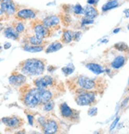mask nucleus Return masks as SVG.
<instances>
[{"label":"nucleus","mask_w":129,"mask_h":134,"mask_svg":"<svg viewBox=\"0 0 129 134\" xmlns=\"http://www.w3.org/2000/svg\"><path fill=\"white\" fill-rule=\"evenodd\" d=\"M21 71L29 75H40L44 73V62L39 59H29L21 63Z\"/></svg>","instance_id":"nucleus-1"},{"label":"nucleus","mask_w":129,"mask_h":134,"mask_svg":"<svg viewBox=\"0 0 129 134\" xmlns=\"http://www.w3.org/2000/svg\"><path fill=\"white\" fill-rule=\"evenodd\" d=\"M23 102L25 105L30 108H34L40 104V90L38 88H32L25 94Z\"/></svg>","instance_id":"nucleus-2"},{"label":"nucleus","mask_w":129,"mask_h":134,"mask_svg":"<svg viewBox=\"0 0 129 134\" xmlns=\"http://www.w3.org/2000/svg\"><path fill=\"white\" fill-rule=\"evenodd\" d=\"M75 102L79 105H89L94 102L95 101V93L89 92L84 90L82 92H76Z\"/></svg>","instance_id":"nucleus-3"},{"label":"nucleus","mask_w":129,"mask_h":134,"mask_svg":"<svg viewBox=\"0 0 129 134\" xmlns=\"http://www.w3.org/2000/svg\"><path fill=\"white\" fill-rule=\"evenodd\" d=\"M34 84L37 88L46 89L48 87H51L54 84V79L50 75H44L34 80Z\"/></svg>","instance_id":"nucleus-4"},{"label":"nucleus","mask_w":129,"mask_h":134,"mask_svg":"<svg viewBox=\"0 0 129 134\" xmlns=\"http://www.w3.org/2000/svg\"><path fill=\"white\" fill-rule=\"evenodd\" d=\"M0 7L7 15H14L17 12V7L13 0H3L0 2Z\"/></svg>","instance_id":"nucleus-5"},{"label":"nucleus","mask_w":129,"mask_h":134,"mask_svg":"<svg viewBox=\"0 0 129 134\" xmlns=\"http://www.w3.org/2000/svg\"><path fill=\"white\" fill-rule=\"evenodd\" d=\"M33 30L36 34V37L39 39L44 40L48 37L50 34V29L47 28L43 25V23H35L33 26Z\"/></svg>","instance_id":"nucleus-6"},{"label":"nucleus","mask_w":129,"mask_h":134,"mask_svg":"<svg viewBox=\"0 0 129 134\" xmlns=\"http://www.w3.org/2000/svg\"><path fill=\"white\" fill-rule=\"evenodd\" d=\"M37 17L36 12L30 8H24L19 10L16 14V18L21 21L29 20V19H34Z\"/></svg>","instance_id":"nucleus-7"},{"label":"nucleus","mask_w":129,"mask_h":134,"mask_svg":"<svg viewBox=\"0 0 129 134\" xmlns=\"http://www.w3.org/2000/svg\"><path fill=\"white\" fill-rule=\"evenodd\" d=\"M78 84L82 89H84L86 91L92 90L96 87V83L94 80H93L88 77L83 76V75H81L79 77Z\"/></svg>","instance_id":"nucleus-8"},{"label":"nucleus","mask_w":129,"mask_h":134,"mask_svg":"<svg viewBox=\"0 0 129 134\" xmlns=\"http://www.w3.org/2000/svg\"><path fill=\"white\" fill-rule=\"evenodd\" d=\"M2 121L3 123L11 129H17L19 128L22 124H23V120L21 119L18 117H6V118H2Z\"/></svg>","instance_id":"nucleus-9"},{"label":"nucleus","mask_w":129,"mask_h":134,"mask_svg":"<svg viewBox=\"0 0 129 134\" xmlns=\"http://www.w3.org/2000/svg\"><path fill=\"white\" fill-rule=\"evenodd\" d=\"M59 125L57 121L53 119H49L46 121L45 125L43 127V132L47 134L56 133L59 131Z\"/></svg>","instance_id":"nucleus-10"},{"label":"nucleus","mask_w":129,"mask_h":134,"mask_svg":"<svg viewBox=\"0 0 129 134\" xmlns=\"http://www.w3.org/2000/svg\"><path fill=\"white\" fill-rule=\"evenodd\" d=\"M26 81V77L22 74L14 73L9 77V83L15 87H20Z\"/></svg>","instance_id":"nucleus-11"},{"label":"nucleus","mask_w":129,"mask_h":134,"mask_svg":"<svg viewBox=\"0 0 129 134\" xmlns=\"http://www.w3.org/2000/svg\"><path fill=\"white\" fill-rule=\"evenodd\" d=\"M60 110L63 118L67 119H73L74 118L75 110H72L67 103H62L60 106Z\"/></svg>","instance_id":"nucleus-12"},{"label":"nucleus","mask_w":129,"mask_h":134,"mask_svg":"<svg viewBox=\"0 0 129 134\" xmlns=\"http://www.w3.org/2000/svg\"><path fill=\"white\" fill-rule=\"evenodd\" d=\"M42 23L47 28L50 29L52 27H56V26L59 25L60 23V20L58 16L56 15H50L46 17L43 21Z\"/></svg>","instance_id":"nucleus-13"},{"label":"nucleus","mask_w":129,"mask_h":134,"mask_svg":"<svg viewBox=\"0 0 129 134\" xmlns=\"http://www.w3.org/2000/svg\"><path fill=\"white\" fill-rule=\"evenodd\" d=\"M83 14L85 17L90 18V19H94L95 18L98 16L99 13L97 10L96 9V7L91 5H87L85 7V8H83Z\"/></svg>","instance_id":"nucleus-14"},{"label":"nucleus","mask_w":129,"mask_h":134,"mask_svg":"<svg viewBox=\"0 0 129 134\" xmlns=\"http://www.w3.org/2000/svg\"><path fill=\"white\" fill-rule=\"evenodd\" d=\"M39 89V88H38ZM40 90V104H44L48 101L51 100L52 93L46 89H39Z\"/></svg>","instance_id":"nucleus-15"},{"label":"nucleus","mask_w":129,"mask_h":134,"mask_svg":"<svg viewBox=\"0 0 129 134\" xmlns=\"http://www.w3.org/2000/svg\"><path fill=\"white\" fill-rule=\"evenodd\" d=\"M3 34L8 39H11V40H14L15 41V40H17L19 38V34L13 27H7V28H6L4 30Z\"/></svg>","instance_id":"nucleus-16"},{"label":"nucleus","mask_w":129,"mask_h":134,"mask_svg":"<svg viewBox=\"0 0 129 134\" xmlns=\"http://www.w3.org/2000/svg\"><path fill=\"white\" fill-rule=\"evenodd\" d=\"M125 63H126V58L123 56H118L113 60V61L111 64V66L114 69H119L122 68L125 64Z\"/></svg>","instance_id":"nucleus-17"},{"label":"nucleus","mask_w":129,"mask_h":134,"mask_svg":"<svg viewBox=\"0 0 129 134\" xmlns=\"http://www.w3.org/2000/svg\"><path fill=\"white\" fill-rule=\"evenodd\" d=\"M86 67L90 70L93 73L96 74V75H99V74H101L104 71V69L103 68L98 64H96V63H89L86 65Z\"/></svg>","instance_id":"nucleus-18"},{"label":"nucleus","mask_w":129,"mask_h":134,"mask_svg":"<svg viewBox=\"0 0 129 134\" xmlns=\"http://www.w3.org/2000/svg\"><path fill=\"white\" fill-rule=\"evenodd\" d=\"M119 6V2L117 0H109L105 4H104L102 6V11L105 12V11H109L112 9H114L116 7H117Z\"/></svg>","instance_id":"nucleus-19"},{"label":"nucleus","mask_w":129,"mask_h":134,"mask_svg":"<svg viewBox=\"0 0 129 134\" xmlns=\"http://www.w3.org/2000/svg\"><path fill=\"white\" fill-rule=\"evenodd\" d=\"M63 48V44L61 42H53L48 45V47L46 48L45 52L46 53H51L59 51Z\"/></svg>","instance_id":"nucleus-20"},{"label":"nucleus","mask_w":129,"mask_h":134,"mask_svg":"<svg viewBox=\"0 0 129 134\" xmlns=\"http://www.w3.org/2000/svg\"><path fill=\"white\" fill-rule=\"evenodd\" d=\"M73 40V33L70 30H64L62 36V42L65 44H69Z\"/></svg>","instance_id":"nucleus-21"},{"label":"nucleus","mask_w":129,"mask_h":134,"mask_svg":"<svg viewBox=\"0 0 129 134\" xmlns=\"http://www.w3.org/2000/svg\"><path fill=\"white\" fill-rule=\"evenodd\" d=\"M23 49L30 52H39L43 51L44 48L41 45H25L23 47Z\"/></svg>","instance_id":"nucleus-22"},{"label":"nucleus","mask_w":129,"mask_h":134,"mask_svg":"<svg viewBox=\"0 0 129 134\" xmlns=\"http://www.w3.org/2000/svg\"><path fill=\"white\" fill-rule=\"evenodd\" d=\"M114 48L120 52H127V51H129V48H128V46L124 43V42H119V43H116L115 45H114Z\"/></svg>","instance_id":"nucleus-23"},{"label":"nucleus","mask_w":129,"mask_h":134,"mask_svg":"<svg viewBox=\"0 0 129 134\" xmlns=\"http://www.w3.org/2000/svg\"><path fill=\"white\" fill-rule=\"evenodd\" d=\"M29 42L31 45H41L43 44V40L37 38L36 36L34 37H30L29 38Z\"/></svg>","instance_id":"nucleus-24"},{"label":"nucleus","mask_w":129,"mask_h":134,"mask_svg":"<svg viewBox=\"0 0 129 134\" xmlns=\"http://www.w3.org/2000/svg\"><path fill=\"white\" fill-rule=\"evenodd\" d=\"M54 105H55V103L53 101H48V102L44 103V107H43V109L44 111L46 112H48V111H51V110H52L53 108H54Z\"/></svg>","instance_id":"nucleus-25"},{"label":"nucleus","mask_w":129,"mask_h":134,"mask_svg":"<svg viewBox=\"0 0 129 134\" xmlns=\"http://www.w3.org/2000/svg\"><path fill=\"white\" fill-rule=\"evenodd\" d=\"M72 10H73V12L75 14H83V8L79 3H77L74 7H73Z\"/></svg>","instance_id":"nucleus-26"},{"label":"nucleus","mask_w":129,"mask_h":134,"mask_svg":"<svg viewBox=\"0 0 129 134\" xmlns=\"http://www.w3.org/2000/svg\"><path fill=\"white\" fill-rule=\"evenodd\" d=\"M14 29L18 34H21L25 31V25L22 22H17L14 25Z\"/></svg>","instance_id":"nucleus-27"},{"label":"nucleus","mask_w":129,"mask_h":134,"mask_svg":"<svg viewBox=\"0 0 129 134\" xmlns=\"http://www.w3.org/2000/svg\"><path fill=\"white\" fill-rule=\"evenodd\" d=\"M62 71H63V73H65V75H71L74 71V67L73 65H71V67L67 66V67L63 68Z\"/></svg>","instance_id":"nucleus-28"},{"label":"nucleus","mask_w":129,"mask_h":134,"mask_svg":"<svg viewBox=\"0 0 129 134\" xmlns=\"http://www.w3.org/2000/svg\"><path fill=\"white\" fill-rule=\"evenodd\" d=\"M93 19H90L86 17H84L82 19V24L83 25H90V24H93Z\"/></svg>","instance_id":"nucleus-29"},{"label":"nucleus","mask_w":129,"mask_h":134,"mask_svg":"<svg viewBox=\"0 0 129 134\" xmlns=\"http://www.w3.org/2000/svg\"><path fill=\"white\" fill-rule=\"evenodd\" d=\"M82 37V33L81 32H74L73 33V39L75 41H79Z\"/></svg>","instance_id":"nucleus-30"},{"label":"nucleus","mask_w":129,"mask_h":134,"mask_svg":"<svg viewBox=\"0 0 129 134\" xmlns=\"http://www.w3.org/2000/svg\"><path fill=\"white\" fill-rule=\"evenodd\" d=\"M37 121H38V123L40 124V125L43 128L44 125H45V124H46V119L44 118V117H40L38 119H37Z\"/></svg>","instance_id":"nucleus-31"},{"label":"nucleus","mask_w":129,"mask_h":134,"mask_svg":"<svg viewBox=\"0 0 129 134\" xmlns=\"http://www.w3.org/2000/svg\"><path fill=\"white\" fill-rule=\"evenodd\" d=\"M97 109L96 108V107H93V108L90 109V111L88 112V114L90 116H94L97 114Z\"/></svg>","instance_id":"nucleus-32"},{"label":"nucleus","mask_w":129,"mask_h":134,"mask_svg":"<svg viewBox=\"0 0 129 134\" xmlns=\"http://www.w3.org/2000/svg\"><path fill=\"white\" fill-rule=\"evenodd\" d=\"M99 2V0H87V3L88 5L91 6H96Z\"/></svg>","instance_id":"nucleus-33"},{"label":"nucleus","mask_w":129,"mask_h":134,"mask_svg":"<svg viewBox=\"0 0 129 134\" xmlns=\"http://www.w3.org/2000/svg\"><path fill=\"white\" fill-rule=\"evenodd\" d=\"M119 120H120V118H119V117L116 118V120L113 122V124H112V125H111V127H110V130H113V129L116 127V124L118 123Z\"/></svg>","instance_id":"nucleus-34"},{"label":"nucleus","mask_w":129,"mask_h":134,"mask_svg":"<svg viewBox=\"0 0 129 134\" xmlns=\"http://www.w3.org/2000/svg\"><path fill=\"white\" fill-rule=\"evenodd\" d=\"M27 118H28V120H29V123L30 124V125H33V116L31 115V114H28L27 115Z\"/></svg>","instance_id":"nucleus-35"},{"label":"nucleus","mask_w":129,"mask_h":134,"mask_svg":"<svg viewBox=\"0 0 129 134\" xmlns=\"http://www.w3.org/2000/svg\"><path fill=\"white\" fill-rule=\"evenodd\" d=\"M11 47V44L10 43V42H7V43H6L5 44H4V48L5 49H8V48H10Z\"/></svg>","instance_id":"nucleus-36"},{"label":"nucleus","mask_w":129,"mask_h":134,"mask_svg":"<svg viewBox=\"0 0 129 134\" xmlns=\"http://www.w3.org/2000/svg\"><path fill=\"white\" fill-rule=\"evenodd\" d=\"M120 28H117V29H116V30H113V33H114V34H117V33L120 32Z\"/></svg>","instance_id":"nucleus-37"},{"label":"nucleus","mask_w":129,"mask_h":134,"mask_svg":"<svg viewBox=\"0 0 129 134\" xmlns=\"http://www.w3.org/2000/svg\"><path fill=\"white\" fill-rule=\"evenodd\" d=\"M3 30V25L0 23V31H2Z\"/></svg>","instance_id":"nucleus-38"},{"label":"nucleus","mask_w":129,"mask_h":134,"mask_svg":"<svg viewBox=\"0 0 129 134\" xmlns=\"http://www.w3.org/2000/svg\"><path fill=\"white\" fill-rule=\"evenodd\" d=\"M4 14L3 10H2V8H0V15H2V14Z\"/></svg>","instance_id":"nucleus-39"},{"label":"nucleus","mask_w":129,"mask_h":134,"mask_svg":"<svg viewBox=\"0 0 129 134\" xmlns=\"http://www.w3.org/2000/svg\"><path fill=\"white\" fill-rule=\"evenodd\" d=\"M127 29L129 30V24H128V25H127Z\"/></svg>","instance_id":"nucleus-40"},{"label":"nucleus","mask_w":129,"mask_h":134,"mask_svg":"<svg viewBox=\"0 0 129 134\" xmlns=\"http://www.w3.org/2000/svg\"><path fill=\"white\" fill-rule=\"evenodd\" d=\"M1 48H2V47H1V46H0V49H1Z\"/></svg>","instance_id":"nucleus-41"},{"label":"nucleus","mask_w":129,"mask_h":134,"mask_svg":"<svg viewBox=\"0 0 129 134\" xmlns=\"http://www.w3.org/2000/svg\"><path fill=\"white\" fill-rule=\"evenodd\" d=\"M1 1H3V0H0V2H1Z\"/></svg>","instance_id":"nucleus-42"},{"label":"nucleus","mask_w":129,"mask_h":134,"mask_svg":"<svg viewBox=\"0 0 129 134\" xmlns=\"http://www.w3.org/2000/svg\"><path fill=\"white\" fill-rule=\"evenodd\" d=\"M128 84H129V80H128Z\"/></svg>","instance_id":"nucleus-43"}]
</instances>
